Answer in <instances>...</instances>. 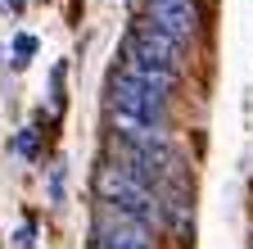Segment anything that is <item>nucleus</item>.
Instances as JSON below:
<instances>
[{
	"mask_svg": "<svg viewBox=\"0 0 253 249\" xmlns=\"http://www.w3.org/2000/svg\"><path fill=\"white\" fill-rule=\"evenodd\" d=\"M145 23L168 32L172 41L190 46L199 37V5L195 0H145Z\"/></svg>",
	"mask_w": 253,
	"mask_h": 249,
	"instance_id": "1",
	"label": "nucleus"
},
{
	"mask_svg": "<svg viewBox=\"0 0 253 249\" xmlns=\"http://www.w3.org/2000/svg\"><path fill=\"white\" fill-rule=\"evenodd\" d=\"M122 50H131V54H145V59H158V64H181V54H185V46L181 41H172L168 32H158V27H149V23H140L131 37L122 41Z\"/></svg>",
	"mask_w": 253,
	"mask_h": 249,
	"instance_id": "2",
	"label": "nucleus"
},
{
	"mask_svg": "<svg viewBox=\"0 0 253 249\" xmlns=\"http://www.w3.org/2000/svg\"><path fill=\"white\" fill-rule=\"evenodd\" d=\"M122 73H131L136 82H149V86H158V91H176V68L172 64H158V59H145V54H131V50H122V64H118Z\"/></svg>",
	"mask_w": 253,
	"mask_h": 249,
	"instance_id": "3",
	"label": "nucleus"
},
{
	"mask_svg": "<svg viewBox=\"0 0 253 249\" xmlns=\"http://www.w3.org/2000/svg\"><path fill=\"white\" fill-rule=\"evenodd\" d=\"M37 46H41V41L32 37V32H18V37H14V64H27V59L37 54Z\"/></svg>",
	"mask_w": 253,
	"mask_h": 249,
	"instance_id": "4",
	"label": "nucleus"
},
{
	"mask_svg": "<svg viewBox=\"0 0 253 249\" xmlns=\"http://www.w3.org/2000/svg\"><path fill=\"white\" fill-rule=\"evenodd\" d=\"M14 149H18V154H27V159H37V127H27V132L14 141Z\"/></svg>",
	"mask_w": 253,
	"mask_h": 249,
	"instance_id": "5",
	"label": "nucleus"
},
{
	"mask_svg": "<svg viewBox=\"0 0 253 249\" xmlns=\"http://www.w3.org/2000/svg\"><path fill=\"white\" fill-rule=\"evenodd\" d=\"M59 195H63V163H54V172H50V199L59 204Z\"/></svg>",
	"mask_w": 253,
	"mask_h": 249,
	"instance_id": "6",
	"label": "nucleus"
},
{
	"mask_svg": "<svg viewBox=\"0 0 253 249\" xmlns=\"http://www.w3.org/2000/svg\"><path fill=\"white\" fill-rule=\"evenodd\" d=\"M14 240H18V249H27V245H32V222H27V227H23V231H18Z\"/></svg>",
	"mask_w": 253,
	"mask_h": 249,
	"instance_id": "7",
	"label": "nucleus"
},
{
	"mask_svg": "<svg viewBox=\"0 0 253 249\" xmlns=\"http://www.w3.org/2000/svg\"><path fill=\"white\" fill-rule=\"evenodd\" d=\"M9 5H14V0H0V9H9Z\"/></svg>",
	"mask_w": 253,
	"mask_h": 249,
	"instance_id": "8",
	"label": "nucleus"
}]
</instances>
